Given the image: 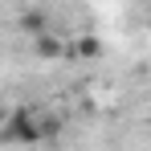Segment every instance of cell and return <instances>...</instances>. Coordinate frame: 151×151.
Returning <instances> with one entry per match:
<instances>
[{
	"label": "cell",
	"mask_w": 151,
	"mask_h": 151,
	"mask_svg": "<svg viewBox=\"0 0 151 151\" xmlns=\"http://www.w3.org/2000/svg\"><path fill=\"white\" fill-rule=\"evenodd\" d=\"M8 139H17V143H29V147H33V143L41 139V127L33 123V114H17V119L8 123Z\"/></svg>",
	"instance_id": "6da1fadb"
}]
</instances>
